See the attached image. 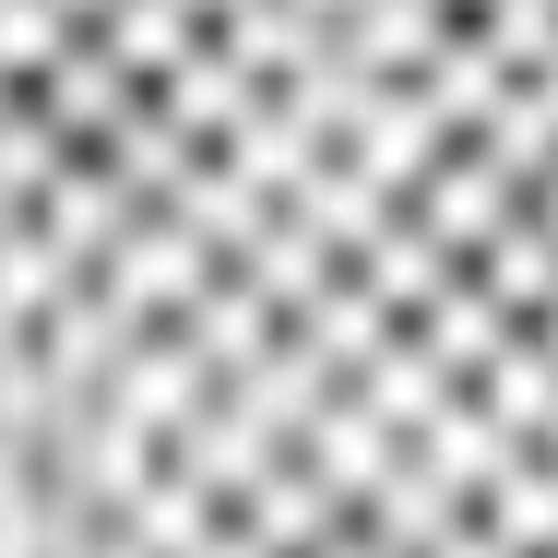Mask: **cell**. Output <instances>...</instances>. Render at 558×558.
Returning a JSON list of instances; mask_svg holds the SVG:
<instances>
[{
	"label": "cell",
	"mask_w": 558,
	"mask_h": 558,
	"mask_svg": "<svg viewBox=\"0 0 558 558\" xmlns=\"http://www.w3.org/2000/svg\"><path fill=\"white\" fill-rule=\"evenodd\" d=\"M215 274H226V262H215V250H203L179 215H143V226L108 250V262H96V298H108L131 333H167V322H179V310H191Z\"/></svg>",
	"instance_id": "obj_1"
},
{
	"label": "cell",
	"mask_w": 558,
	"mask_h": 558,
	"mask_svg": "<svg viewBox=\"0 0 558 558\" xmlns=\"http://www.w3.org/2000/svg\"><path fill=\"white\" fill-rule=\"evenodd\" d=\"M24 108L48 119V131H60L72 155H108V143H119V131H131L143 108H155V96H143V84L119 72V60H108V36L84 24V36H60V60H48V72L24 84Z\"/></svg>",
	"instance_id": "obj_2"
},
{
	"label": "cell",
	"mask_w": 558,
	"mask_h": 558,
	"mask_svg": "<svg viewBox=\"0 0 558 558\" xmlns=\"http://www.w3.org/2000/svg\"><path fill=\"white\" fill-rule=\"evenodd\" d=\"M36 250H48V262H60V274H84V286H96V262H108L119 238H131V226H143V203H131V191H119L108 167H96V155H72V167H60V179H48V203H36Z\"/></svg>",
	"instance_id": "obj_3"
},
{
	"label": "cell",
	"mask_w": 558,
	"mask_h": 558,
	"mask_svg": "<svg viewBox=\"0 0 558 558\" xmlns=\"http://www.w3.org/2000/svg\"><path fill=\"white\" fill-rule=\"evenodd\" d=\"M440 155H451V131L428 119V96H416V84H380V96H368V119L344 131L333 167H356V179H368V191L404 215V203H416V179H428Z\"/></svg>",
	"instance_id": "obj_4"
},
{
	"label": "cell",
	"mask_w": 558,
	"mask_h": 558,
	"mask_svg": "<svg viewBox=\"0 0 558 558\" xmlns=\"http://www.w3.org/2000/svg\"><path fill=\"white\" fill-rule=\"evenodd\" d=\"M511 215H523V191H511V179H499V167H487L475 143H451L440 167L416 179V203H404V226H428L451 262H475V250H487V238H499Z\"/></svg>",
	"instance_id": "obj_5"
},
{
	"label": "cell",
	"mask_w": 558,
	"mask_h": 558,
	"mask_svg": "<svg viewBox=\"0 0 558 558\" xmlns=\"http://www.w3.org/2000/svg\"><path fill=\"white\" fill-rule=\"evenodd\" d=\"M286 463H298V475H310V487L333 499L344 523H356V499H368V487H380V475L404 463V440H392V428H380V416H368L356 392H333V404L310 416V440L286 451Z\"/></svg>",
	"instance_id": "obj_6"
},
{
	"label": "cell",
	"mask_w": 558,
	"mask_h": 558,
	"mask_svg": "<svg viewBox=\"0 0 558 558\" xmlns=\"http://www.w3.org/2000/svg\"><path fill=\"white\" fill-rule=\"evenodd\" d=\"M96 404H108L119 428H143V440L167 451V428H179V416H203V404H215V380H203V356H191L179 333H143V344L108 368V392H96Z\"/></svg>",
	"instance_id": "obj_7"
},
{
	"label": "cell",
	"mask_w": 558,
	"mask_h": 558,
	"mask_svg": "<svg viewBox=\"0 0 558 558\" xmlns=\"http://www.w3.org/2000/svg\"><path fill=\"white\" fill-rule=\"evenodd\" d=\"M167 333L191 344V356H203V380L226 392V380H250V368H262V356L286 344V322H274V310H262V298H250L238 274H215V286H203V298H191V310H179Z\"/></svg>",
	"instance_id": "obj_8"
},
{
	"label": "cell",
	"mask_w": 558,
	"mask_h": 558,
	"mask_svg": "<svg viewBox=\"0 0 558 558\" xmlns=\"http://www.w3.org/2000/svg\"><path fill=\"white\" fill-rule=\"evenodd\" d=\"M226 274H238V286H250L274 322H310V310H322V298L344 286V262H333V250H322V238H310L298 215H274L262 238H250V250H238V262H226Z\"/></svg>",
	"instance_id": "obj_9"
},
{
	"label": "cell",
	"mask_w": 558,
	"mask_h": 558,
	"mask_svg": "<svg viewBox=\"0 0 558 558\" xmlns=\"http://www.w3.org/2000/svg\"><path fill=\"white\" fill-rule=\"evenodd\" d=\"M440 36H451L440 0H368L356 24H333V60L356 84H416V72L440 60Z\"/></svg>",
	"instance_id": "obj_10"
},
{
	"label": "cell",
	"mask_w": 558,
	"mask_h": 558,
	"mask_svg": "<svg viewBox=\"0 0 558 558\" xmlns=\"http://www.w3.org/2000/svg\"><path fill=\"white\" fill-rule=\"evenodd\" d=\"M463 286H475V298H487L511 333H535V322L558 310V238H547L535 215H511L487 250H475V262H463Z\"/></svg>",
	"instance_id": "obj_11"
},
{
	"label": "cell",
	"mask_w": 558,
	"mask_h": 558,
	"mask_svg": "<svg viewBox=\"0 0 558 558\" xmlns=\"http://www.w3.org/2000/svg\"><path fill=\"white\" fill-rule=\"evenodd\" d=\"M333 392H344V380H333V368H322V356H310L298 333L274 344L250 380H226V404H238V416H250V428H262L274 451H298V440H310V416H322Z\"/></svg>",
	"instance_id": "obj_12"
},
{
	"label": "cell",
	"mask_w": 558,
	"mask_h": 558,
	"mask_svg": "<svg viewBox=\"0 0 558 558\" xmlns=\"http://www.w3.org/2000/svg\"><path fill=\"white\" fill-rule=\"evenodd\" d=\"M344 274H356V286H368V298H380L392 322H428V310H440L451 286H463V262H451V250L428 238V226H404V215L380 226V238H368V250H356Z\"/></svg>",
	"instance_id": "obj_13"
},
{
	"label": "cell",
	"mask_w": 558,
	"mask_h": 558,
	"mask_svg": "<svg viewBox=\"0 0 558 558\" xmlns=\"http://www.w3.org/2000/svg\"><path fill=\"white\" fill-rule=\"evenodd\" d=\"M155 108L179 119V131H191V143H203V155H226V143H238V131H250V119H262V84H250V72H238V60H226L215 36H203V60H179V72H167V84H155Z\"/></svg>",
	"instance_id": "obj_14"
},
{
	"label": "cell",
	"mask_w": 558,
	"mask_h": 558,
	"mask_svg": "<svg viewBox=\"0 0 558 558\" xmlns=\"http://www.w3.org/2000/svg\"><path fill=\"white\" fill-rule=\"evenodd\" d=\"M451 523H463V499H451V487L428 475V463H416V451H404V463H392V475L356 499V535H368L380 558H428Z\"/></svg>",
	"instance_id": "obj_15"
},
{
	"label": "cell",
	"mask_w": 558,
	"mask_h": 558,
	"mask_svg": "<svg viewBox=\"0 0 558 558\" xmlns=\"http://www.w3.org/2000/svg\"><path fill=\"white\" fill-rule=\"evenodd\" d=\"M286 333H298V344H310V356H322V368L344 380V392H356V380H368V368H380V356L404 344V322H392V310H380V298H368V286L344 274L333 298H322L310 322H286Z\"/></svg>",
	"instance_id": "obj_16"
},
{
	"label": "cell",
	"mask_w": 558,
	"mask_h": 558,
	"mask_svg": "<svg viewBox=\"0 0 558 558\" xmlns=\"http://www.w3.org/2000/svg\"><path fill=\"white\" fill-rule=\"evenodd\" d=\"M226 523H238L262 558H310V547H333V535H344V511L310 487V475H298V463H274V475H262V487H250Z\"/></svg>",
	"instance_id": "obj_17"
},
{
	"label": "cell",
	"mask_w": 558,
	"mask_h": 558,
	"mask_svg": "<svg viewBox=\"0 0 558 558\" xmlns=\"http://www.w3.org/2000/svg\"><path fill=\"white\" fill-rule=\"evenodd\" d=\"M463 404H475L511 451H535V440H547V416H558V368L535 356V333H511L487 368H475V392H463Z\"/></svg>",
	"instance_id": "obj_18"
},
{
	"label": "cell",
	"mask_w": 558,
	"mask_h": 558,
	"mask_svg": "<svg viewBox=\"0 0 558 558\" xmlns=\"http://www.w3.org/2000/svg\"><path fill=\"white\" fill-rule=\"evenodd\" d=\"M215 48L250 72V84H262V96H274V84H298L310 60H333V36H322L310 12H286V0H250V12H226V24H215Z\"/></svg>",
	"instance_id": "obj_19"
},
{
	"label": "cell",
	"mask_w": 558,
	"mask_h": 558,
	"mask_svg": "<svg viewBox=\"0 0 558 558\" xmlns=\"http://www.w3.org/2000/svg\"><path fill=\"white\" fill-rule=\"evenodd\" d=\"M416 463H428V475H440L451 499H463V511H475V499H487V487H499V475H511V463H523V451L499 440V428H487V416H475V404H463V392H451L440 416H428V428H416Z\"/></svg>",
	"instance_id": "obj_20"
},
{
	"label": "cell",
	"mask_w": 558,
	"mask_h": 558,
	"mask_svg": "<svg viewBox=\"0 0 558 558\" xmlns=\"http://www.w3.org/2000/svg\"><path fill=\"white\" fill-rule=\"evenodd\" d=\"M416 96H428V119H440L451 143H475V131H487V108L511 96V72L487 60V36H475V24H451V36H440V60L416 72Z\"/></svg>",
	"instance_id": "obj_21"
},
{
	"label": "cell",
	"mask_w": 558,
	"mask_h": 558,
	"mask_svg": "<svg viewBox=\"0 0 558 558\" xmlns=\"http://www.w3.org/2000/svg\"><path fill=\"white\" fill-rule=\"evenodd\" d=\"M274 215H298L310 238H322V250H333V262H356V250H368V238L392 226V203H380V191H368L356 167H333V155H322V167H310V179H298V191H286Z\"/></svg>",
	"instance_id": "obj_22"
},
{
	"label": "cell",
	"mask_w": 558,
	"mask_h": 558,
	"mask_svg": "<svg viewBox=\"0 0 558 558\" xmlns=\"http://www.w3.org/2000/svg\"><path fill=\"white\" fill-rule=\"evenodd\" d=\"M96 167H108V179L131 191V203H143V215H167V203L191 191V167H203V143H191V131H179L167 108H143V119H131V131L108 143V155H96Z\"/></svg>",
	"instance_id": "obj_23"
},
{
	"label": "cell",
	"mask_w": 558,
	"mask_h": 558,
	"mask_svg": "<svg viewBox=\"0 0 558 558\" xmlns=\"http://www.w3.org/2000/svg\"><path fill=\"white\" fill-rule=\"evenodd\" d=\"M96 36H108V60L131 72V84H143V96H155V84H167L179 60H203V24H191L179 0H119Z\"/></svg>",
	"instance_id": "obj_24"
},
{
	"label": "cell",
	"mask_w": 558,
	"mask_h": 558,
	"mask_svg": "<svg viewBox=\"0 0 558 558\" xmlns=\"http://www.w3.org/2000/svg\"><path fill=\"white\" fill-rule=\"evenodd\" d=\"M404 344H416V356L440 368L451 392H475V368H487V356L511 344V322H499V310H487L475 286H451V298H440V310H428V322H404Z\"/></svg>",
	"instance_id": "obj_25"
},
{
	"label": "cell",
	"mask_w": 558,
	"mask_h": 558,
	"mask_svg": "<svg viewBox=\"0 0 558 558\" xmlns=\"http://www.w3.org/2000/svg\"><path fill=\"white\" fill-rule=\"evenodd\" d=\"M368 96H380V84H356L344 60H310L298 84H274V119H286V131H298L310 155H344V131L368 119Z\"/></svg>",
	"instance_id": "obj_26"
},
{
	"label": "cell",
	"mask_w": 558,
	"mask_h": 558,
	"mask_svg": "<svg viewBox=\"0 0 558 558\" xmlns=\"http://www.w3.org/2000/svg\"><path fill=\"white\" fill-rule=\"evenodd\" d=\"M475 155L511 179V191H535V179H558V108L535 96V84H511L499 108H487V131H475Z\"/></svg>",
	"instance_id": "obj_27"
},
{
	"label": "cell",
	"mask_w": 558,
	"mask_h": 558,
	"mask_svg": "<svg viewBox=\"0 0 558 558\" xmlns=\"http://www.w3.org/2000/svg\"><path fill=\"white\" fill-rule=\"evenodd\" d=\"M167 215L191 226V238H203V250H215V262H238V250H250V238H262V226H274V203H262V191H250V179H226L215 155H203V167H191V191H179V203H167Z\"/></svg>",
	"instance_id": "obj_28"
},
{
	"label": "cell",
	"mask_w": 558,
	"mask_h": 558,
	"mask_svg": "<svg viewBox=\"0 0 558 558\" xmlns=\"http://www.w3.org/2000/svg\"><path fill=\"white\" fill-rule=\"evenodd\" d=\"M215 523H226V511L203 499V487H179L167 463H155V487H143V499L119 511V535H131L143 558H203V535H215Z\"/></svg>",
	"instance_id": "obj_29"
},
{
	"label": "cell",
	"mask_w": 558,
	"mask_h": 558,
	"mask_svg": "<svg viewBox=\"0 0 558 558\" xmlns=\"http://www.w3.org/2000/svg\"><path fill=\"white\" fill-rule=\"evenodd\" d=\"M475 523H487V535H499L511 558H547V547H558V475L535 463V451H523V463H511V475L475 499Z\"/></svg>",
	"instance_id": "obj_30"
},
{
	"label": "cell",
	"mask_w": 558,
	"mask_h": 558,
	"mask_svg": "<svg viewBox=\"0 0 558 558\" xmlns=\"http://www.w3.org/2000/svg\"><path fill=\"white\" fill-rule=\"evenodd\" d=\"M356 404H368V416H380L392 440H416V428H428V416L451 404V380L428 368V356H416V344H392V356H380V368L356 380Z\"/></svg>",
	"instance_id": "obj_31"
},
{
	"label": "cell",
	"mask_w": 558,
	"mask_h": 558,
	"mask_svg": "<svg viewBox=\"0 0 558 558\" xmlns=\"http://www.w3.org/2000/svg\"><path fill=\"white\" fill-rule=\"evenodd\" d=\"M60 167H72V143H60L48 119L24 108V96H12V108H0V203H12V215H36Z\"/></svg>",
	"instance_id": "obj_32"
},
{
	"label": "cell",
	"mask_w": 558,
	"mask_h": 558,
	"mask_svg": "<svg viewBox=\"0 0 558 558\" xmlns=\"http://www.w3.org/2000/svg\"><path fill=\"white\" fill-rule=\"evenodd\" d=\"M215 167H226V179H250V191H262V203H286V191H298V179H310V167H322V155H310V143H298V131H286V119H274V96H262V119H250V131H238V143H226Z\"/></svg>",
	"instance_id": "obj_33"
},
{
	"label": "cell",
	"mask_w": 558,
	"mask_h": 558,
	"mask_svg": "<svg viewBox=\"0 0 558 558\" xmlns=\"http://www.w3.org/2000/svg\"><path fill=\"white\" fill-rule=\"evenodd\" d=\"M475 36H487V60L511 84H535L558 60V0H475Z\"/></svg>",
	"instance_id": "obj_34"
},
{
	"label": "cell",
	"mask_w": 558,
	"mask_h": 558,
	"mask_svg": "<svg viewBox=\"0 0 558 558\" xmlns=\"http://www.w3.org/2000/svg\"><path fill=\"white\" fill-rule=\"evenodd\" d=\"M428 558H511V547H499V535H487V523L463 511V523H451V535H440V547H428Z\"/></svg>",
	"instance_id": "obj_35"
},
{
	"label": "cell",
	"mask_w": 558,
	"mask_h": 558,
	"mask_svg": "<svg viewBox=\"0 0 558 558\" xmlns=\"http://www.w3.org/2000/svg\"><path fill=\"white\" fill-rule=\"evenodd\" d=\"M286 12H310V24H322V36H333V24H356V12H368V0H286Z\"/></svg>",
	"instance_id": "obj_36"
},
{
	"label": "cell",
	"mask_w": 558,
	"mask_h": 558,
	"mask_svg": "<svg viewBox=\"0 0 558 558\" xmlns=\"http://www.w3.org/2000/svg\"><path fill=\"white\" fill-rule=\"evenodd\" d=\"M523 215H535V226L558 238V179H535V191H523Z\"/></svg>",
	"instance_id": "obj_37"
},
{
	"label": "cell",
	"mask_w": 558,
	"mask_h": 558,
	"mask_svg": "<svg viewBox=\"0 0 558 558\" xmlns=\"http://www.w3.org/2000/svg\"><path fill=\"white\" fill-rule=\"evenodd\" d=\"M203 558H262V547H250L238 523H215V535H203Z\"/></svg>",
	"instance_id": "obj_38"
},
{
	"label": "cell",
	"mask_w": 558,
	"mask_h": 558,
	"mask_svg": "<svg viewBox=\"0 0 558 558\" xmlns=\"http://www.w3.org/2000/svg\"><path fill=\"white\" fill-rule=\"evenodd\" d=\"M48 12H60V24H108L119 0H48Z\"/></svg>",
	"instance_id": "obj_39"
},
{
	"label": "cell",
	"mask_w": 558,
	"mask_h": 558,
	"mask_svg": "<svg viewBox=\"0 0 558 558\" xmlns=\"http://www.w3.org/2000/svg\"><path fill=\"white\" fill-rule=\"evenodd\" d=\"M179 12H191V24H203V36H215L226 12H250V0H179Z\"/></svg>",
	"instance_id": "obj_40"
},
{
	"label": "cell",
	"mask_w": 558,
	"mask_h": 558,
	"mask_svg": "<svg viewBox=\"0 0 558 558\" xmlns=\"http://www.w3.org/2000/svg\"><path fill=\"white\" fill-rule=\"evenodd\" d=\"M310 558H380V547H368V535H356V523H344L333 547H310Z\"/></svg>",
	"instance_id": "obj_41"
},
{
	"label": "cell",
	"mask_w": 558,
	"mask_h": 558,
	"mask_svg": "<svg viewBox=\"0 0 558 558\" xmlns=\"http://www.w3.org/2000/svg\"><path fill=\"white\" fill-rule=\"evenodd\" d=\"M535 356H547V368H558V310H547V322H535Z\"/></svg>",
	"instance_id": "obj_42"
},
{
	"label": "cell",
	"mask_w": 558,
	"mask_h": 558,
	"mask_svg": "<svg viewBox=\"0 0 558 558\" xmlns=\"http://www.w3.org/2000/svg\"><path fill=\"white\" fill-rule=\"evenodd\" d=\"M535 463H547V475H558V416H547V440H535Z\"/></svg>",
	"instance_id": "obj_43"
},
{
	"label": "cell",
	"mask_w": 558,
	"mask_h": 558,
	"mask_svg": "<svg viewBox=\"0 0 558 558\" xmlns=\"http://www.w3.org/2000/svg\"><path fill=\"white\" fill-rule=\"evenodd\" d=\"M535 96H547V108H558V60H547V72H535Z\"/></svg>",
	"instance_id": "obj_44"
},
{
	"label": "cell",
	"mask_w": 558,
	"mask_h": 558,
	"mask_svg": "<svg viewBox=\"0 0 558 558\" xmlns=\"http://www.w3.org/2000/svg\"><path fill=\"white\" fill-rule=\"evenodd\" d=\"M440 12H451V24H475V0H440Z\"/></svg>",
	"instance_id": "obj_45"
}]
</instances>
